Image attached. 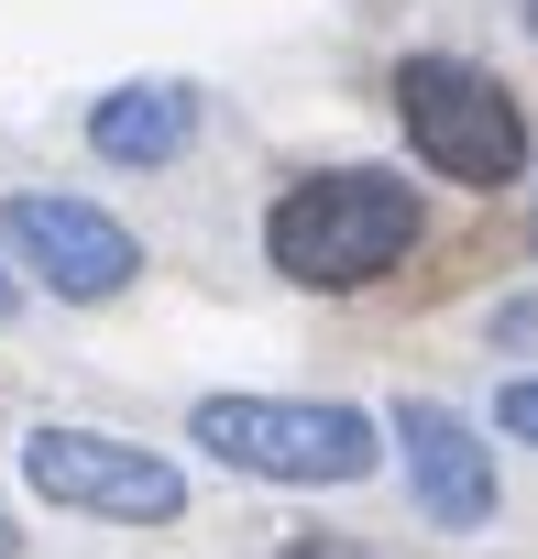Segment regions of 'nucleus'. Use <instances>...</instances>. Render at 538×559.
Masks as SVG:
<instances>
[{"label":"nucleus","instance_id":"1","mask_svg":"<svg viewBox=\"0 0 538 559\" xmlns=\"http://www.w3.org/2000/svg\"><path fill=\"white\" fill-rule=\"evenodd\" d=\"M418 230H429V209H418L407 176L319 165V176H297L264 209V263H276L286 286H308V297H352V286H374V274H396L418 252Z\"/></svg>","mask_w":538,"mask_h":559},{"label":"nucleus","instance_id":"2","mask_svg":"<svg viewBox=\"0 0 538 559\" xmlns=\"http://www.w3.org/2000/svg\"><path fill=\"white\" fill-rule=\"evenodd\" d=\"M187 439L220 461V472H253V483H363L385 461V428L363 406H319V395H198L187 406Z\"/></svg>","mask_w":538,"mask_h":559},{"label":"nucleus","instance_id":"3","mask_svg":"<svg viewBox=\"0 0 538 559\" xmlns=\"http://www.w3.org/2000/svg\"><path fill=\"white\" fill-rule=\"evenodd\" d=\"M396 121H407L418 165L451 176V187H516V176L538 165L527 110H516L505 78H483L472 56H407V67H396Z\"/></svg>","mask_w":538,"mask_h":559},{"label":"nucleus","instance_id":"4","mask_svg":"<svg viewBox=\"0 0 538 559\" xmlns=\"http://www.w3.org/2000/svg\"><path fill=\"white\" fill-rule=\"evenodd\" d=\"M23 483L67 515H100V526H176L187 515V472L143 439H110V428H23Z\"/></svg>","mask_w":538,"mask_h":559},{"label":"nucleus","instance_id":"5","mask_svg":"<svg viewBox=\"0 0 538 559\" xmlns=\"http://www.w3.org/2000/svg\"><path fill=\"white\" fill-rule=\"evenodd\" d=\"M0 230H12L23 274H45V286L67 308H110L132 274H143V241L100 209V198H56V187H23L12 209H0Z\"/></svg>","mask_w":538,"mask_h":559},{"label":"nucleus","instance_id":"6","mask_svg":"<svg viewBox=\"0 0 538 559\" xmlns=\"http://www.w3.org/2000/svg\"><path fill=\"white\" fill-rule=\"evenodd\" d=\"M385 428H396V450H407V493H418L429 526H451V537L494 526V450L472 439V417H451L440 395H407Z\"/></svg>","mask_w":538,"mask_h":559},{"label":"nucleus","instance_id":"7","mask_svg":"<svg viewBox=\"0 0 538 559\" xmlns=\"http://www.w3.org/2000/svg\"><path fill=\"white\" fill-rule=\"evenodd\" d=\"M187 132H198V88H176V78H132V88L89 99L100 165H165V154H187Z\"/></svg>","mask_w":538,"mask_h":559},{"label":"nucleus","instance_id":"8","mask_svg":"<svg viewBox=\"0 0 538 559\" xmlns=\"http://www.w3.org/2000/svg\"><path fill=\"white\" fill-rule=\"evenodd\" d=\"M494 417H505V439H527V450H538V373H516V384L494 395Z\"/></svg>","mask_w":538,"mask_h":559},{"label":"nucleus","instance_id":"9","mask_svg":"<svg viewBox=\"0 0 538 559\" xmlns=\"http://www.w3.org/2000/svg\"><path fill=\"white\" fill-rule=\"evenodd\" d=\"M276 559H374V548H363V537H330V526H308V537H286Z\"/></svg>","mask_w":538,"mask_h":559},{"label":"nucleus","instance_id":"10","mask_svg":"<svg viewBox=\"0 0 538 559\" xmlns=\"http://www.w3.org/2000/svg\"><path fill=\"white\" fill-rule=\"evenodd\" d=\"M12 308H23V286H12V263H0V319H12Z\"/></svg>","mask_w":538,"mask_h":559},{"label":"nucleus","instance_id":"11","mask_svg":"<svg viewBox=\"0 0 538 559\" xmlns=\"http://www.w3.org/2000/svg\"><path fill=\"white\" fill-rule=\"evenodd\" d=\"M12 548H23V526H12V504H0V559H12Z\"/></svg>","mask_w":538,"mask_h":559},{"label":"nucleus","instance_id":"12","mask_svg":"<svg viewBox=\"0 0 538 559\" xmlns=\"http://www.w3.org/2000/svg\"><path fill=\"white\" fill-rule=\"evenodd\" d=\"M527 34H538V0H527Z\"/></svg>","mask_w":538,"mask_h":559},{"label":"nucleus","instance_id":"13","mask_svg":"<svg viewBox=\"0 0 538 559\" xmlns=\"http://www.w3.org/2000/svg\"><path fill=\"white\" fill-rule=\"evenodd\" d=\"M527 252H538V219H527Z\"/></svg>","mask_w":538,"mask_h":559}]
</instances>
